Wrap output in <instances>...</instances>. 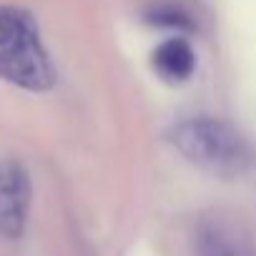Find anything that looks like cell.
I'll use <instances>...</instances> for the list:
<instances>
[{
    "instance_id": "6da1fadb",
    "label": "cell",
    "mask_w": 256,
    "mask_h": 256,
    "mask_svg": "<svg viewBox=\"0 0 256 256\" xmlns=\"http://www.w3.org/2000/svg\"><path fill=\"white\" fill-rule=\"evenodd\" d=\"M168 141L196 168L216 178H241L256 166V148L236 126L214 118L194 116L176 123Z\"/></svg>"
},
{
    "instance_id": "7a4b0ae2",
    "label": "cell",
    "mask_w": 256,
    "mask_h": 256,
    "mask_svg": "<svg viewBox=\"0 0 256 256\" xmlns=\"http://www.w3.org/2000/svg\"><path fill=\"white\" fill-rule=\"evenodd\" d=\"M0 78L33 93L50 90L56 83L36 18L16 6H0Z\"/></svg>"
},
{
    "instance_id": "3957f363",
    "label": "cell",
    "mask_w": 256,
    "mask_h": 256,
    "mask_svg": "<svg viewBox=\"0 0 256 256\" xmlns=\"http://www.w3.org/2000/svg\"><path fill=\"white\" fill-rule=\"evenodd\" d=\"M30 208L28 171L10 158H0V236L18 238L26 231Z\"/></svg>"
},
{
    "instance_id": "277c9868",
    "label": "cell",
    "mask_w": 256,
    "mask_h": 256,
    "mask_svg": "<svg viewBox=\"0 0 256 256\" xmlns=\"http://www.w3.org/2000/svg\"><path fill=\"white\" fill-rule=\"evenodd\" d=\"M154 70L166 83H184L194 76L196 56L184 38H168L154 50Z\"/></svg>"
},
{
    "instance_id": "5b68a950",
    "label": "cell",
    "mask_w": 256,
    "mask_h": 256,
    "mask_svg": "<svg viewBox=\"0 0 256 256\" xmlns=\"http://www.w3.org/2000/svg\"><path fill=\"white\" fill-rule=\"evenodd\" d=\"M146 20L154 26H166V28H191V20L186 13L176 10V8H154L151 13H146Z\"/></svg>"
},
{
    "instance_id": "8992f818",
    "label": "cell",
    "mask_w": 256,
    "mask_h": 256,
    "mask_svg": "<svg viewBox=\"0 0 256 256\" xmlns=\"http://www.w3.org/2000/svg\"><path fill=\"white\" fill-rule=\"evenodd\" d=\"M198 256H236L226 238L216 231H204L198 238Z\"/></svg>"
}]
</instances>
